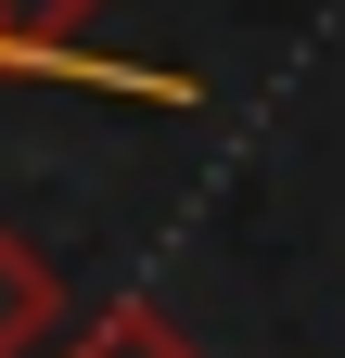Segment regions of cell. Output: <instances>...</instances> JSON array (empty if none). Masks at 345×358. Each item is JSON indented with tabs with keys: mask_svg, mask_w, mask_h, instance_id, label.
Returning a JSON list of instances; mask_svg holds the SVG:
<instances>
[{
	"mask_svg": "<svg viewBox=\"0 0 345 358\" xmlns=\"http://www.w3.org/2000/svg\"><path fill=\"white\" fill-rule=\"evenodd\" d=\"M0 77H64V90H103V103H154V115H205V77L192 64H128V52H38V38H0Z\"/></svg>",
	"mask_w": 345,
	"mask_h": 358,
	"instance_id": "cell-1",
	"label": "cell"
},
{
	"mask_svg": "<svg viewBox=\"0 0 345 358\" xmlns=\"http://www.w3.org/2000/svg\"><path fill=\"white\" fill-rule=\"evenodd\" d=\"M52 333H64V268L26 231H0V358H38Z\"/></svg>",
	"mask_w": 345,
	"mask_h": 358,
	"instance_id": "cell-2",
	"label": "cell"
},
{
	"mask_svg": "<svg viewBox=\"0 0 345 358\" xmlns=\"http://www.w3.org/2000/svg\"><path fill=\"white\" fill-rule=\"evenodd\" d=\"M64 358H205L179 320H166L154 294H115V307H90V320H77V345Z\"/></svg>",
	"mask_w": 345,
	"mask_h": 358,
	"instance_id": "cell-3",
	"label": "cell"
},
{
	"mask_svg": "<svg viewBox=\"0 0 345 358\" xmlns=\"http://www.w3.org/2000/svg\"><path fill=\"white\" fill-rule=\"evenodd\" d=\"M103 0H0V38H38V52H77Z\"/></svg>",
	"mask_w": 345,
	"mask_h": 358,
	"instance_id": "cell-4",
	"label": "cell"
}]
</instances>
